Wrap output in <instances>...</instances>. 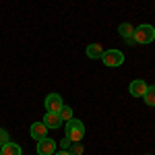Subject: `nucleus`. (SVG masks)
I'll list each match as a JSON object with an SVG mask.
<instances>
[{
    "instance_id": "5",
    "label": "nucleus",
    "mask_w": 155,
    "mask_h": 155,
    "mask_svg": "<svg viewBox=\"0 0 155 155\" xmlns=\"http://www.w3.org/2000/svg\"><path fill=\"white\" fill-rule=\"evenodd\" d=\"M29 134H31L33 141H41V139H46V137L50 134V128L44 124V122H33L31 128H29Z\"/></svg>"
},
{
    "instance_id": "6",
    "label": "nucleus",
    "mask_w": 155,
    "mask_h": 155,
    "mask_svg": "<svg viewBox=\"0 0 155 155\" xmlns=\"http://www.w3.org/2000/svg\"><path fill=\"white\" fill-rule=\"evenodd\" d=\"M44 106H46V112H60V107L64 106V101H62V97L58 93H50V95H46Z\"/></svg>"
},
{
    "instance_id": "11",
    "label": "nucleus",
    "mask_w": 155,
    "mask_h": 155,
    "mask_svg": "<svg viewBox=\"0 0 155 155\" xmlns=\"http://www.w3.org/2000/svg\"><path fill=\"white\" fill-rule=\"evenodd\" d=\"M143 99H145V104H147L149 107L155 106V85H149V87H147V91H145Z\"/></svg>"
},
{
    "instance_id": "16",
    "label": "nucleus",
    "mask_w": 155,
    "mask_h": 155,
    "mask_svg": "<svg viewBox=\"0 0 155 155\" xmlns=\"http://www.w3.org/2000/svg\"><path fill=\"white\" fill-rule=\"evenodd\" d=\"M71 139H66V137H64V139H62V141H60V149H68V147H71Z\"/></svg>"
},
{
    "instance_id": "3",
    "label": "nucleus",
    "mask_w": 155,
    "mask_h": 155,
    "mask_svg": "<svg viewBox=\"0 0 155 155\" xmlns=\"http://www.w3.org/2000/svg\"><path fill=\"white\" fill-rule=\"evenodd\" d=\"M101 62L110 66V68H116V66H122L124 64V54L120 52V50L112 48V50H104V54H101Z\"/></svg>"
},
{
    "instance_id": "10",
    "label": "nucleus",
    "mask_w": 155,
    "mask_h": 155,
    "mask_svg": "<svg viewBox=\"0 0 155 155\" xmlns=\"http://www.w3.org/2000/svg\"><path fill=\"white\" fill-rule=\"evenodd\" d=\"M101 54H104V46H101V44H89V46H87V58L99 60Z\"/></svg>"
},
{
    "instance_id": "15",
    "label": "nucleus",
    "mask_w": 155,
    "mask_h": 155,
    "mask_svg": "<svg viewBox=\"0 0 155 155\" xmlns=\"http://www.w3.org/2000/svg\"><path fill=\"white\" fill-rule=\"evenodd\" d=\"M8 141H11V139H8V130L0 126V147H2V145H6Z\"/></svg>"
},
{
    "instance_id": "7",
    "label": "nucleus",
    "mask_w": 155,
    "mask_h": 155,
    "mask_svg": "<svg viewBox=\"0 0 155 155\" xmlns=\"http://www.w3.org/2000/svg\"><path fill=\"white\" fill-rule=\"evenodd\" d=\"M147 87H149V85L145 83L143 79H134V81L128 85V91H130L132 97H143L145 91H147Z\"/></svg>"
},
{
    "instance_id": "9",
    "label": "nucleus",
    "mask_w": 155,
    "mask_h": 155,
    "mask_svg": "<svg viewBox=\"0 0 155 155\" xmlns=\"http://www.w3.org/2000/svg\"><path fill=\"white\" fill-rule=\"evenodd\" d=\"M0 155H23V149L17 143H11V141H8L6 145L0 147Z\"/></svg>"
},
{
    "instance_id": "14",
    "label": "nucleus",
    "mask_w": 155,
    "mask_h": 155,
    "mask_svg": "<svg viewBox=\"0 0 155 155\" xmlns=\"http://www.w3.org/2000/svg\"><path fill=\"white\" fill-rule=\"evenodd\" d=\"M85 147L81 143H71V147H68V153L71 155H83Z\"/></svg>"
},
{
    "instance_id": "12",
    "label": "nucleus",
    "mask_w": 155,
    "mask_h": 155,
    "mask_svg": "<svg viewBox=\"0 0 155 155\" xmlns=\"http://www.w3.org/2000/svg\"><path fill=\"white\" fill-rule=\"evenodd\" d=\"M118 33L124 37V39H128V37H132V33H134V27H132L130 23H120Z\"/></svg>"
},
{
    "instance_id": "4",
    "label": "nucleus",
    "mask_w": 155,
    "mask_h": 155,
    "mask_svg": "<svg viewBox=\"0 0 155 155\" xmlns=\"http://www.w3.org/2000/svg\"><path fill=\"white\" fill-rule=\"evenodd\" d=\"M35 149H37V155H54L56 151H58V143L52 141L50 137H46V139L37 141Z\"/></svg>"
},
{
    "instance_id": "17",
    "label": "nucleus",
    "mask_w": 155,
    "mask_h": 155,
    "mask_svg": "<svg viewBox=\"0 0 155 155\" xmlns=\"http://www.w3.org/2000/svg\"><path fill=\"white\" fill-rule=\"evenodd\" d=\"M54 155H71V153H68V149H58Z\"/></svg>"
},
{
    "instance_id": "13",
    "label": "nucleus",
    "mask_w": 155,
    "mask_h": 155,
    "mask_svg": "<svg viewBox=\"0 0 155 155\" xmlns=\"http://www.w3.org/2000/svg\"><path fill=\"white\" fill-rule=\"evenodd\" d=\"M58 114H60V118H62V122H68V120L74 118V116H72V107L71 106H62Z\"/></svg>"
},
{
    "instance_id": "1",
    "label": "nucleus",
    "mask_w": 155,
    "mask_h": 155,
    "mask_svg": "<svg viewBox=\"0 0 155 155\" xmlns=\"http://www.w3.org/2000/svg\"><path fill=\"white\" fill-rule=\"evenodd\" d=\"M132 39H134V44H151L155 39V27L149 23H143L139 25V27H134V33H132Z\"/></svg>"
},
{
    "instance_id": "2",
    "label": "nucleus",
    "mask_w": 155,
    "mask_h": 155,
    "mask_svg": "<svg viewBox=\"0 0 155 155\" xmlns=\"http://www.w3.org/2000/svg\"><path fill=\"white\" fill-rule=\"evenodd\" d=\"M66 139H71L72 143H81L83 141V137H85V124H83V120H77V118H72L66 122V134H64Z\"/></svg>"
},
{
    "instance_id": "8",
    "label": "nucleus",
    "mask_w": 155,
    "mask_h": 155,
    "mask_svg": "<svg viewBox=\"0 0 155 155\" xmlns=\"http://www.w3.org/2000/svg\"><path fill=\"white\" fill-rule=\"evenodd\" d=\"M48 128H60L62 126V118H60L58 112H46V116H44V120H41Z\"/></svg>"
}]
</instances>
